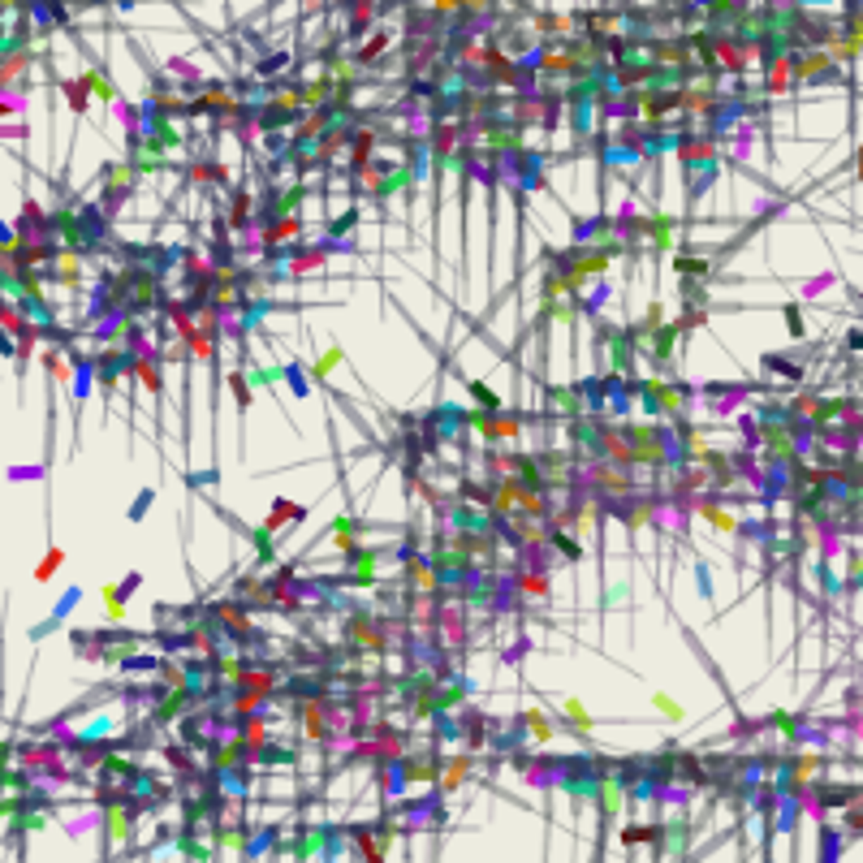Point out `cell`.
<instances>
[{"label":"cell","instance_id":"cell-1","mask_svg":"<svg viewBox=\"0 0 863 863\" xmlns=\"http://www.w3.org/2000/svg\"><path fill=\"white\" fill-rule=\"evenodd\" d=\"M592 483H596V492L604 497V501H631V492H635V483H631V475L621 471V462H604V466H596L592 471Z\"/></svg>","mask_w":863,"mask_h":863},{"label":"cell","instance_id":"cell-9","mask_svg":"<svg viewBox=\"0 0 863 863\" xmlns=\"http://www.w3.org/2000/svg\"><path fill=\"white\" fill-rule=\"evenodd\" d=\"M682 328H686V324H656V328L647 333V350H652L656 363H665V359L673 354V341H678Z\"/></svg>","mask_w":863,"mask_h":863},{"label":"cell","instance_id":"cell-10","mask_svg":"<svg viewBox=\"0 0 863 863\" xmlns=\"http://www.w3.org/2000/svg\"><path fill=\"white\" fill-rule=\"evenodd\" d=\"M298 229H302V221L290 212V216H272V225L263 229V247L272 251V247H285L290 237H298Z\"/></svg>","mask_w":863,"mask_h":863},{"label":"cell","instance_id":"cell-27","mask_svg":"<svg viewBox=\"0 0 863 863\" xmlns=\"http://www.w3.org/2000/svg\"><path fill=\"white\" fill-rule=\"evenodd\" d=\"M548 544H557V548L566 552L570 561H574V557H583V548H578V540H570V535H561V531H552V535H548Z\"/></svg>","mask_w":863,"mask_h":863},{"label":"cell","instance_id":"cell-30","mask_svg":"<svg viewBox=\"0 0 863 863\" xmlns=\"http://www.w3.org/2000/svg\"><path fill=\"white\" fill-rule=\"evenodd\" d=\"M471 393H475V402H479V406H488V410H497V393H492V389H483L479 380H471Z\"/></svg>","mask_w":863,"mask_h":863},{"label":"cell","instance_id":"cell-33","mask_svg":"<svg viewBox=\"0 0 863 863\" xmlns=\"http://www.w3.org/2000/svg\"><path fill=\"white\" fill-rule=\"evenodd\" d=\"M678 272H695V276H704L708 268H704V259H686V255H682V259H678Z\"/></svg>","mask_w":863,"mask_h":863},{"label":"cell","instance_id":"cell-26","mask_svg":"<svg viewBox=\"0 0 863 863\" xmlns=\"http://www.w3.org/2000/svg\"><path fill=\"white\" fill-rule=\"evenodd\" d=\"M61 87H65V95H69V108H74V113H82V108H87V91H91V87H87V82H61Z\"/></svg>","mask_w":863,"mask_h":863},{"label":"cell","instance_id":"cell-29","mask_svg":"<svg viewBox=\"0 0 863 863\" xmlns=\"http://www.w3.org/2000/svg\"><path fill=\"white\" fill-rule=\"evenodd\" d=\"M385 48H389V35H385V30H380V35H375V39H371V44H367V48L359 52V61L367 65V61H375V56H380V52H385Z\"/></svg>","mask_w":863,"mask_h":863},{"label":"cell","instance_id":"cell-25","mask_svg":"<svg viewBox=\"0 0 863 863\" xmlns=\"http://www.w3.org/2000/svg\"><path fill=\"white\" fill-rule=\"evenodd\" d=\"M190 178H194V182H221V178H225V168L199 160V164H190Z\"/></svg>","mask_w":863,"mask_h":863},{"label":"cell","instance_id":"cell-8","mask_svg":"<svg viewBox=\"0 0 863 863\" xmlns=\"http://www.w3.org/2000/svg\"><path fill=\"white\" fill-rule=\"evenodd\" d=\"M397 773H402V786L410 781H436V755H402L397 759Z\"/></svg>","mask_w":863,"mask_h":863},{"label":"cell","instance_id":"cell-34","mask_svg":"<svg viewBox=\"0 0 863 863\" xmlns=\"http://www.w3.org/2000/svg\"><path fill=\"white\" fill-rule=\"evenodd\" d=\"M233 393H237V402H242V406L251 402V389H247V375H233Z\"/></svg>","mask_w":863,"mask_h":863},{"label":"cell","instance_id":"cell-4","mask_svg":"<svg viewBox=\"0 0 863 863\" xmlns=\"http://www.w3.org/2000/svg\"><path fill=\"white\" fill-rule=\"evenodd\" d=\"M466 423L488 436V440H501V436H518L523 432V419H501V414H483V410H466Z\"/></svg>","mask_w":863,"mask_h":863},{"label":"cell","instance_id":"cell-35","mask_svg":"<svg viewBox=\"0 0 863 863\" xmlns=\"http://www.w3.org/2000/svg\"><path fill=\"white\" fill-rule=\"evenodd\" d=\"M527 721H531V730H535L540 738H548V734H552V730H548V721H544L540 712H527Z\"/></svg>","mask_w":863,"mask_h":863},{"label":"cell","instance_id":"cell-12","mask_svg":"<svg viewBox=\"0 0 863 863\" xmlns=\"http://www.w3.org/2000/svg\"><path fill=\"white\" fill-rule=\"evenodd\" d=\"M78 255H69V251H56V259H52V281H61V285H78Z\"/></svg>","mask_w":863,"mask_h":863},{"label":"cell","instance_id":"cell-21","mask_svg":"<svg viewBox=\"0 0 863 863\" xmlns=\"http://www.w3.org/2000/svg\"><path fill=\"white\" fill-rule=\"evenodd\" d=\"M354 527H359L354 518H345V514L337 518V527H333V540L341 544V552H350V548H354Z\"/></svg>","mask_w":863,"mask_h":863},{"label":"cell","instance_id":"cell-14","mask_svg":"<svg viewBox=\"0 0 863 863\" xmlns=\"http://www.w3.org/2000/svg\"><path fill=\"white\" fill-rule=\"evenodd\" d=\"M514 587H518L523 596H544V592H548V574H544V570H518V574H514Z\"/></svg>","mask_w":863,"mask_h":863},{"label":"cell","instance_id":"cell-37","mask_svg":"<svg viewBox=\"0 0 863 863\" xmlns=\"http://www.w3.org/2000/svg\"><path fill=\"white\" fill-rule=\"evenodd\" d=\"M786 320H790V333H794V337H799V333H803V320H799V311H794V306L786 311Z\"/></svg>","mask_w":863,"mask_h":863},{"label":"cell","instance_id":"cell-15","mask_svg":"<svg viewBox=\"0 0 863 863\" xmlns=\"http://www.w3.org/2000/svg\"><path fill=\"white\" fill-rule=\"evenodd\" d=\"M294 518H302V505H294V501H272V514H268V527L272 531H281V527H290Z\"/></svg>","mask_w":863,"mask_h":863},{"label":"cell","instance_id":"cell-5","mask_svg":"<svg viewBox=\"0 0 863 863\" xmlns=\"http://www.w3.org/2000/svg\"><path fill=\"white\" fill-rule=\"evenodd\" d=\"M548 410L561 414V419H578V414H587L583 410V389L578 385H552L548 389Z\"/></svg>","mask_w":863,"mask_h":863},{"label":"cell","instance_id":"cell-3","mask_svg":"<svg viewBox=\"0 0 863 863\" xmlns=\"http://www.w3.org/2000/svg\"><path fill=\"white\" fill-rule=\"evenodd\" d=\"M643 397H647V406H652L656 414H678V410L686 406V389H682V385H669V380H652V385L643 389Z\"/></svg>","mask_w":863,"mask_h":863},{"label":"cell","instance_id":"cell-23","mask_svg":"<svg viewBox=\"0 0 863 863\" xmlns=\"http://www.w3.org/2000/svg\"><path fill=\"white\" fill-rule=\"evenodd\" d=\"M82 82L91 87V95H95V99H104V104H113V87H108V78H99L95 69H87V74H82Z\"/></svg>","mask_w":863,"mask_h":863},{"label":"cell","instance_id":"cell-18","mask_svg":"<svg viewBox=\"0 0 863 863\" xmlns=\"http://www.w3.org/2000/svg\"><path fill=\"white\" fill-rule=\"evenodd\" d=\"M371 151H375V134H371V130H359V134L350 138V160H354V164L363 168Z\"/></svg>","mask_w":863,"mask_h":863},{"label":"cell","instance_id":"cell-17","mask_svg":"<svg viewBox=\"0 0 863 863\" xmlns=\"http://www.w3.org/2000/svg\"><path fill=\"white\" fill-rule=\"evenodd\" d=\"M251 207H255V199L247 194V190H233V203H229V225L233 229H242L251 221Z\"/></svg>","mask_w":863,"mask_h":863},{"label":"cell","instance_id":"cell-13","mask_svg":"<svg viewBox=\"0 0 863 863\" xmlns=\"http://www.w3.org/2000/svg\"><path fill=\"white\" fill-rule=\"evenodd\" d=\"M302 730L316 738V743L328 734V721H324V704H320V700H316V704H302Z\"/></svg>","mask_w":863,"mask_h":863},{"label":"cell","instance_id":"cell-11","mask_svg":"<svg viewBox=\"0 0 863 863\" xmlns=\"http://www.w3.org/2000/svg\"><path fill=\"white\" fill-rule=\"evenodd\" d=\"M212 613H216V621H225V631H233V635H247V631H251V609L242 604V600H233V604H216Z\"/></svg>","mask_w":863,"mask_h":863},{"label":"cell","instance_id":"cell-36","mask_svg":"<svg viewBox=\"0 0 863 863\" xmlns=\"http://www.w3.org/2000/svg\"><path fill=\"white\" fill-rule=\"evenodd\" d=\"M56 561H61V548H52V552H48V561L39 566V578H48V574L56 570Z\"/></svg>","mask_w":863,"mask_h":863},{"label":"cell","instance_id":"cell-2","mask_svg":"<svg viewBox=\"0 0 863 863\" xmlns=\"http://www.w3.org/2000/svg\"><path fill=\"white\" fill-rule=\"evenodd\" d=\"M138 186V164L134 160H125V164H108L104 168V203H121L130 190Z\"/></svg>","mask_w":863,"mask_h":863},{"label":"cell","instance_id":"cell-32","mask_svg":"<svg viewBox=\"0 0 863 863\" xmlns=\"http://www.w3.org/2000/svg\"><path fill=\"white\" fill-rule=\"evenodd\" d=\"M354 221H359V212H345V216H337V221H333V237H341L345 229H354Z\"/></svg>","mask_w":863,"mask_h":863},{"label":"cell","instance_id":"cell-20","mask_svg":"<svg viewBox=\"0 0 863 863\" xmlns=\"http://www.w3.org/2000/svg\"><path fill=\"white\" fill-rule=\"evenodd\" d=\"M247 535H251V544H255V552H259V561H272V557H276L272 527H255V531H247Z\"/></svg>","mask_w":863,"mask_h":863},{"label":"cell","instance_id":"cell-6","mask_svg":"<svg viewBox=\"0 0 863 863\" xmlns=\"http://www.w3.org/2000/svg\"><path fill=\"white\" fill-rule=\"evenodd\" d=\"M345 635H350V643H359V647H367V652H385V635H380V626H371L367 613H350Z\"/></svg>","mask_w":863,"mask_h":863},{"label":"cell","instance_id":"cell-19","mask_svg":"<svg viewBox=\"0 0 863 863\" xmlns=\"http://www.w3.org/2000/svg\"><path fill=\"white\" fill-rule=\"evenodd\" d=\"M466 700V686L462 682H445L440 690H436V704H440V712H449V708H458Z\"/></svg>","mask_w":863,"mask_h":863},{"label":"cell","instance_id":"cell-31","mask_svg":"<svg viewBox=\"0 0 863 863\" xmlns=\"http://www.w3.org/2000/svg\"><path fill=\"white\" fill-rule=\"evenodd\" d=\"M708 518H712V527H721V531H734V518L725 514V509H716V505H708Z\"/></svg>","mask_w":863,"mask_h":863},{"label":"cell","instance_id":"cell-24","mask_svg":"<svg viewBox=\"0 0 863 863\" xmlns=\"http://www.w3.org/2000/svg\"><path fill=\"white\" fill-rule=\"evenodd\" d=\"M669 237H673V216H652V242L669 247Z\"/></svg>","mask_w":863,"mask_h":863},{"label":"cell","instance_id":"cell-22","mask_svg":"<svg viewBox=\"0 0 863 863\" xmlns=\"http://www.w3.org/2000/svg\"><path fill=\"white\" fill-rule=\"evenodd\" d=\"M656 838H661V828H656V824H635V828H626V833H621V842H626V846L656 842Z\"/></svg>","mask_w":863,"mask_h":863},{"label":"cell","instance_id":"cell-28","mask_svg":"<svg viewBox=\"0 0 863 863\" xmlns=\"http://www.w3.org/2000/svg\"><path fill=\"white\" fill-rule=\"evenodd\" d=\"M466 769H471V759H454V769H449V773L440 777V786H445V790H454V786L466 777Z\"/></svg>","mask_w":863,"mask_h":863},{"label":"cell","instance_id":"cell-7","mask_svg":"<svg viewBox=\"0 0 863 863\" xmlns=\"http://www.w3.org/2000/svg\"><path fill=\"white\" fill-rule=\"evenodd\" d=\"M592 799L600 803V816H604V820H613V816L621 812V803H626V786H621L617 777H596Z\"/></svg>","mask_w":863,"mask_h":863},{"label":"cell","instance_id":"cell-16","mask_svg":"<svg viewBox=\"0 0 863 863\" xmlns=\"http://www.w3.org/2000/svg\"><path fill=\"white\" fill-rule=\"evenodd\" d=\"M237 738H242V747L247 751H259L263 743H268V730H263V721L259 716H251V721H242V730H237Z\"/></svg>","mask_w":863,"mask_h":863}]
</instances>
